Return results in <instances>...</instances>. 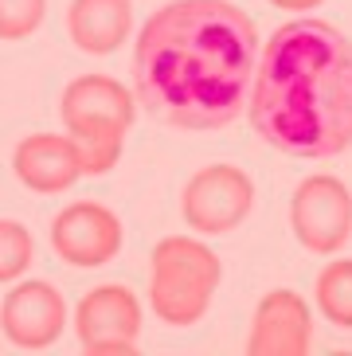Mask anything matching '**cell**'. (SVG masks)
<instances>
[{"instance_id": "6da1fadb", "label": "cell", "mask_w": 352, "mask_h": 356, "mask_svg": "<svg viewBox=\"0 0 352 356\" xmlns=\"http://www.w3.org/2000/svg\"><path fill=\"white\" fill-rule=\"evenodd\" d=\"M259 28L231 0H168L134 43V98L176 129H223L259 63Z\"/></svg>"}, {"instance_id": "7a4b0ae2", "label": "cell", "mask_w": 352, "mask_h": 356, "mask_svg": "<svg viewBox=\"0 0 352 356\" xmlns=\"http://www.w3.org/2000/svg\"><path fill=\"white\" fill-rule=\"evenodd\" d=\"M255 134L286 157L329 161L352 149V40L301 16L259 47L247 90Z\"/></svg>"}, {"instance_id": "3957f363", "label": "cell", "mask_w": 352, "mask_h": 356, "mask_svg": "<svg viewBox=\"0 0 352 356\" xmlns=\"http://www.w3.org/2000/svg\"><path fill=\"white\" fill-rule=\"evenodd\" d=\"M59 118L79 149L83 177H106L122 161L125 137L137 118V98L114 74H79L63 86Z\"/></svg>"}, {"instance_id": "277c9868", "label": "cell", "mask_w": 352, "mask_h": 356, "mask_svg": "<svg viewBox=\"0 0 352 356\" xmlns=\"http://www.w3.org/2000/svg\"><path fill=\"white\" fill-rule=\"evenodd\" d=\"M71 325L79 345L90 356H129L137 353V341H141L145 305L129 286L102 282L79 298Z\"/></svg>"}, {"instance_id": "5b68a950", "label": "cell", "mask_w": 352, "mask_h": 356, "mask_svg": "<svg viewBox=\"0 0 352 356\" xmlns=\"http://www.w3.org/2000/svg\"><path fill=\"white\" fill-rule=\"evenodd\" d=\"M255 208V180L235 165H207L180 192V216L196 235H231Z\"/></svg>"}, {"instance_id": "8992f818", "label": "cell", "mask_w": 352, "mask_h": 356, "mask_svg": "<svg viewBox=\"0 0 352 356\" xmlns=\"http://www.w3.org/2000/svg\"><path fill=\"white\" fill-rule=\"evenodd\" d=\"M294 239L313 254H337L352 239V192L341 177L313 172L290 196Z\"/></svg>"}, {"instance_id": "52a82bcc", "label": "cell", "mask_w": 352, "mask_h": 356, "mask_svg": "<svg viewBox=\"0 0 352 356\" xmlns=\"http://www.w3.org/2000/svg\"><path fill=\"white\" fill-rule=\"evenodd\" d=\"M71 325L67 298L59 286L47 278H16L8 282V293L0 302V333L8 337V345L24 353H43L63 337Z\"/></svg>"}, {"instance_id": "ba28073f", "label": "cell", "mask_w": 352, "mask_h": 356, "mask_svg": "<svg viewBox=\"0 0 352 356\" xmlns=\"http://www.w3.org/2000/svg\"><path fill=\"white\" fill-rule=\"evenodd\" d=\"M47 239L67 266L94 270V266H106L118 259L125 243V227L114 208H106L98 200H74L63 211H55Z\"/></svg>"}, {"instance_id": "9c48e42d", "label": "cell", "mask_w": 352, "mask_h": 356, "mask_svg": "<svg viewBox=\"0 0 352 356\" xmlns=\"http://www.w3.org/2000/svg\"><path fill=\"white\" fill-rule=\"evenodd\" d=\"M313 345V314L298 290H270L250 317L247 356H305Z\"/></svg>"}, {"instance_id": "30bf717a", "label": "cell", "mask_w": 352, "mask_h": 356, "mask_svg": "<svg viewBox=\"0 0 352 356\" xmlns=\"http://www.w3.org/2000/svg\"><path fill=\"white\" fill-rule=\"evenodd\" d=\"M12 172L24 188L40 192V196L71 192L83 180L79 149L67 134H28L12 149Z\"/></svg>"}, {"instance_id": "8fae6325", "label": "cell", "mask_w": 352, "mask_h": 356, "mask_svg": "<svg viewBox=\"0 0 352 356\" xmlns=\"http://www.w3.org/2000/svg\"><path fill=\"white\" fill-rule=\"evenodd\" d=\"M134 32V0H71L67 35L86 55H114Z\"/></svg>"}, {"instance_id": "7c38bea8", "label": "cell", "mask_w": 352, "mask_h": 356, "mask_svg": "<svg viewBox=\"0 0 352 356\" xmlns=\"http://www.w3.org/2000/svg\"><path fill=\"white\" fill-rule=\"evenodd\" d=\"M211 298H216V290L204 286V282H192V278L165 274V270L149 274V314L161 325L192 329V325H200L207 317Z\"/></svg>"}, {"instance_id": "4fadbf2b", "label": "cell", "mask_w": 352, "mask_h": 356, "mask_svg": "<svg viewBox=\"0 0 352 356\" xmlns=\"http://www.w3.org/2000/svg\"><path fill=\"white\" fill-rule=\"evenodd\" d=\"M149 270L180 274V278L204 282V286H211V290H219V282H223V262H219V254L211 251L200 235H165V239L153 247Z\"/></svg>"}, {"instance_id": "5bb4252c", "label": "cell", "mask_w": 352, "mask_h": 356, "mask_svg": "<svg viewBox=\"0 0 352 356\" xmlns=\"http://www.w3.org/2000/svg\"><path fill=\"white\" fill-rule=\"evenodd\" d=\"M313 298H317V309L325 321L352 333V259L325 262L317 274V286H313Z\"/></svg>"}, {"instance_id": "9a60e30c", "label": "cell", "mask_w": 352, "mask_h": 356, "mask_svg": "<svg viewBox=\"0 0 352 356\" xmlns=\"http://www.w3.org/2000/svg\"><path fill=\"white\" fill-rule=\"evenodd\" d=\"M35 262V239L20 220H0V286L16 282Z\"/></svg>"}, {"instance_id": "2e32d148", "label": "cell", "mask_w": 352, "mask_h": 356, "mask_svg": "<svg viewBox=\"0 0 352 356\" xmlns=\"http://www.w3.org/2000/svg\"><path fill=\"white\" fill-rule=\"evenodd\" d=\"M47 20V0H0V43H24Z\"/></svg>"}, {"instance_id": "e0dca14e", "label": "cell", "mask_w": 352, "mask_h": 356, "mask_svg": "<svg viewBox=\"0 0 352 356\" xmlns=\"http://www.w3.org/2000/svg\"><path fill=\"white\" fill-rule=\"evenodd\" d=\"M266 4H274L282 12H313V8H321L325 0H266Z\"/></svg>"}]
</instances>
